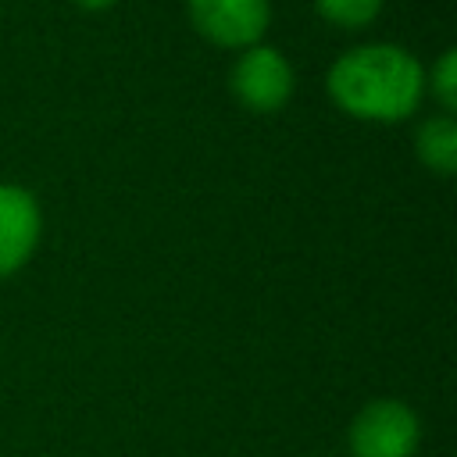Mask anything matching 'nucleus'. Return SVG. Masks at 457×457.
Instances as JSON below:
<instances>
[{"mask_svg":"<svg viewBox=\"0 0 457 457\" xmlns=\"http://www.w3.org/2000/svg\"><path fill=\"white\" fill-rule=\"evenodd\" d=\"M428 89H432V96H436L446 111L457 107V54H453V50H446V54L436 61Z\"/></svg>","mask_w":457,"mask_h":457,"instance_id":"obj_8","label":"nucleus"},{"mask_svg":"<svg viewBox=\"0 0 457 457\" xmlns=\"http://www.w3.org/2000/svg\"><path fill=\"white\" fill-rule=\"evenodd\" d=\"M418 414L400 400H371L357 411L350 425L353 457H414L418 450Z\"/></svg>","mask_w":457,"mask_h":457,"instance_id":"obj_2","label":"nucleus"},{"mask_svg":"<svg viewBox=\"0 0 457 457\" xmlns=\"http://www.w3.org/2000/svg\"><path fill=\"white\" fill-rule=\"evenodd\" d=\"M414 150L428 171L453 175L457 171V121L450 114L421 121V129L414 136Z\"/></svg>","mask_w":457,"mask_h":457,"instance_id":"obj_6","label":"nucleus"},{"mask_svg":"<svg viewBox=\"0 0 457 457\" xmlns=\"http://www.w3.org/2000/svg\"><path fill=\"white\" fill-rule=\"evenodd\" d=\"M328 96L353 118L400 121L425 96V68L393 43H368L339 54L328 68Z\"/></svg>","mask_w":457,"mask_h":457,"instance_id":"obj_1","label":"nucleus"},{"mask_svg":"<svg viewBox=\"0 0 457 457\" xmlns=\"http://www.w3.org/2000/svg\"><path fill=\"white\" fill-rule=\"evenodd\" d=\"M75 7H82V11H107L114 0H71Z\"/></svg>","mask_w":457,"mask_h":457,"instance_id":"obj_9","label":"nucleus"},{"mask_svg":"<svg viewBox=\"0 0 457 457\" xmlns=\"http://www.w3.org/2000/svg\"><path fill=\"white\" fill-rule=\"evenodd\" d=\"M43 232L39 204L21 186H0V278L14 275L36 250Z\"/></svg>","mask_w":457,"mask_h":457,"instance_id":"obj_5","label":"nucleus"},{"mask_svg":"<svg viewBox=\"0 0 457 457\" xmlns=\"http://www.w3.org/2000/svg\"><path fill=\"white\" fill-rule=\"evenodd\" d=\"M236 100L246 107V111H257V114H271L278 107L289 104L293 96V86H296V75H293V64L275 50V46H246L232 68V79H228Z\"/></svg>","mask_w":457,"mask_h":457,"instance_id":"obj_3","label":"nucleus"},{"mask_svg":"<svg viewBox=\"0 0 457 457\" xmlns=\"http://www.w3.org/2000/svg\"><path fill=\"white\" fill-rule=\"evenodd\" d=\"M318 11L339 29H364L378 18L382 0H318Z\"/></svg>","mask_w":457,"mask_h":457,"instance_id":"obj_7","label":"nucleus"},{"mask_svg":"<svg viewBox=\"0 0 457 457\" xmlns=\"http://www.w3.org/2000/svg\"><path fill=\"white\" fill-rule=\"evenodd\" d=\"M186 11L193 29L225 50H246L261 43L271 21L268 0H186Z\"/></svg>","mask_w":457,"mask_h":457,"instance_id":"obj_4","label":"nucleus"}]
</instances>
